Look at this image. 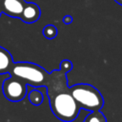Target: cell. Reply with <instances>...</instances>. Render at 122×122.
Wrapping results in <instances>:
<instances>
[{
	"label": "cell",
	"mask_w": 122,
	"mask_h": 122,
	"mask_svg": "<svg viewBox=\"0 0 122 122\" xmlns=\"http://www.w3.org/2000/svg\"><path fill=\"white\" fill-rule=\"evenodd\" d=\"M49 100L51 112L59 120L71 122L78 116L81 108L71 93L70 88L55 92L49 97Z\"/></svg>",
	"instance_id": "6da1fadb"
},
{
	"label": "cell",
	"mask_w": 122,
	"mask_h": 122,
	"mask_svg": "<svg viewBox=\"0 0 122 122\" xmlns=\"http://www.w3.org/2000/svg\"><path fill=\"white\" fill-rule=\"evenodd\" d=\"M9 73L20 78L27 85L33 87L47 86L51 77V74L48 73L45 69L30 62L13 63Z\"/></svg>",
	"instance_id": "7a4b0ae2"
},
{
	"label": "cell",
	"mask_w": 122,
	"mask_h": 122,
	"mask_svg": "<svg viewBox=\"0 0 122 122\" xmlns=\"http://www.w3.org/2000/svg\"><path fill=\"white\" fill-rule=\"evenodd\" d=\"M70 92L81 109L94 112L100 111L104 105L101 92L90 84H76L70 88Z\"/></svg>",
	"instance_id": "3957f363"
},
{
	"label": "cell",
	"mask_w": 122,
	"mask_h": 122,
	"mask_svg": "<svg viewBox=\"0 0 122 122\" xmlns=\"http://www.w3.org/2000/svg\"><path fill=\"white\" fill-rule=\"evenodd\" d=\"M2 92L4 96L12 102H18L27 95V84L20 78L10 75L2 84Z\"/></svg>",
	"instance_id": "277c9868"
},
{
	"label": "cell",
	"mask_w": 122,
	"mask_h": 122,
	"mask_svg": "<svg viewBox=\"0 0 122 122\" xmlns=\"http://www.w3.org/2000/svg\"><path fill=\"white\" fill-rule=\"evenodd\" d=\"M26 3L24 0H2L3 13L14 18H20Z\"/></svg>",
	"instance_id": "5b68a950"
},
{
	"label": "cell",
	"mask_w": 122,
	"mask_h": 122,
	"mask_svg": "<svg viewBox=\"0 0 122 122\" xmlns=\"http://www.w3.org/2000/svg\"><path fill=\"white\" fill-rule=\"evenodd\" d=\"M41 15V10L39 6L35 3L32 2H28L26 3L23 12L20 16V19L28 24H31L36 22Z\"/></svg>",
	"instance_id": "8992f818"
},
{
	"label": "cell",
	"mask_w": 122,
	"mask_h": 122,
	"mask_svg": "<svg viewBox=\"0 0 122 122\" xmlns=\"http://www.w3.org/2000/svg\"><path fill=\"white\" fill-rule=\"evenodd\" d=\"M13 65L11 54L4 48L0 47V74H5L10 71Z\"/></svg>",
	"instance_id": "52a82bcc"
},
{
	"label": "cell",
	"mask_w": 122,
	"mask_h": 122,
	"mask_svg": "<svg viewBox=\"0 0 122 122\" xmlns=\"http://www.w3.org/2000/svg\"><path fill=\"white\" fill-rule=\"evenodd\" d=\"M28 97H29L30 102L33 106H39V105H41V103L44 100V96H43L42 92L39 91V90H37V89L31 90L28 93Z\"/></svg>",
	"instance_id": "ba28073f"
},
{
	"label": "cell",
	"mask_w": 122,
	"mask_h": 122,
	"mask_svg": "<svg viewBox=\"0 0 122 122\" xmlns=\"http://www.w3.org/2000/svg\"><path fill=\"white\" fill-rule=\"evenodd\" d=\"M85 122H107L106 116L100 111L90 112V113L85 117Z\"/></svg>",
	"instance_id": "9c48e42d"
},
{
	"label": "cell",
	"mask_w": 122,
	"mask_h": 122,
	"mask_svg": "<svg viewBox=\"0 0 122 122\" xmlns=\"http://www.w3.org/2000/svg\"><path fill=\"white\" fill-rule=\"evenodd\" d=\"M57 34H58V30L54 25L48 24L43 29V35L47 39H53L57 36Z\"/></svg>",
	"instance_id": "30bf717a"
},
{
	"label": "cell",
	"mask_w": 122,
	"mask_h": 122,
	"mask_svg": "<svg viewBox=\"0 0 122 122\" xmlns=\"http://www.w3.org/2000/svg\"><path fill=\"white\" fill-rule=\"evenodd\" d=\"M72 67H73V65H72L71 61H70V60H68V59H64V60H62L61 63H60V70H61L62 71L66 72V73L69 72V71L72 69Z\"/></svg>",
	"instance_id": "8fae6325"
},
{
	"label": "cell",
	"mask_w": 122,
	"mask_h": 122,
	"mask_svg": "<svg viewBox=\"0 0 122 122\" xmlns=\"http://www.w3.org/2000/svg\"><path fill=\"white\" fill-rule=\"evenodd\" d=\"M62 21H63V23H64V24H66V25H70L71 23H72L73 18H72V16H71V15L67 14V15H65V16L63 17Z\"/></svg>",
	"instance_id": "7c38bea8"
},
{
	"label": "cell",
	"mask_w": 122,
	"mask_h": 122,
	"mask_svg": "<svg viewBox=\"0 0 122 122\" xmlns=\"http://www.w3.org/2000/svg\"><path fill=\"white\" fill-rule=\"evenodd\" d=\"M2 13H3V10H2V0H0V16H1Z\"/></svg>",
	"instance_id": "4fadbf2b"
},
{
	"label": "cell",
	"mask_w": 122,
	"mask_h": 122,
	"mask_svg": "<svg viewBox=\"0 0 122 122\" xmlns=\"http://www.w3.org/2000/svg\"><path fill=\"white\" fill-rule=\"evenodd\" d=\"M114 1H115L117 4H119L120 6H122V0H114Z\"/></svg>",
	"instance_id": "5bb4252c"
}]
</instances>
